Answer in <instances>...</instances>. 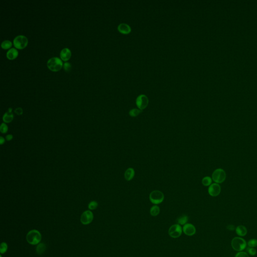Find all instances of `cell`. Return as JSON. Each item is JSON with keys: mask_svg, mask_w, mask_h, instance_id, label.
Listing matches in <instances>:
<instances>
[{"mask_svg": "<svg viewBox=\"0 0 257 257\" xmlns=\"http://www.w3.org/2000/svg\"><path fill=\"white\" fill-rule=\"evenodd\" d=\"M41 239V233L36 229H32L29 232L26 236L27 242L32 245H36L39 244Z\"/></svg>", "mask_w": 257, "mask_h": 257, "instance_id": "6da1fadb", "label": "cell"}, {"mask_svg": "<svg viewBox=\"0 0 257 257\" xmlns=\"http://www.w3.org/2000/svg\"><path fill=\"white\" fill-rule=\"evenodd\" d=\"M47 65L48 68L52 71H57L60 70L62 67V61L60 58L54 57L48 60Z\"/></svg>", "mask_w": 257, "mask_h": 257, "instance_id": "7a4b0ae2", "label": "cell"}, {"mask_svg": "<svg viewBox=\"0 0 257 257\" xmlns=\"http://www.w3.org/2000/svg\"><path fill=\"white\" fill-rule=\"evenodd\" d=\"M227 177L226 172L223 169L218 168L212 174V179L215 183L220 184L226 180Z\"/></svg>", "mask_w": 257, "mask_h": 257, "instance_id": "3957f363", "label": "cell"}, {"mask_svg": "<svg viewBox=\"0 0 257 257\" xmlns=\"http://www.w3.org/2000/svg\"><path fill=\"white\" fill-rule=\"evenodd\" d=\"M149 200L153 204L155 205L160 204L164 200V195L159 190H154L150 193Z\"/></svg>", "mask_w": 257, "mask_h": 257, "instance_id": "277c9868", "label": "cell"}, {"mask_svg": "<svg viewBox=\"0 0 257 257\" xmlns=\"http://www.w3.org/2000/svg\"><path fill=\"white\" fill-rule=\"evenodd\" d=\"M232 246L233 249L236 251L241 252L246 248L247 242L242 237H235L232 241Z\"/></svg>", "mask_w": 257, "mask_h": 257, "instance_id": "5b68a950", "label": "cell"}, {"mask_svg": "<svg viewBox=\"0 0 257 257\" xmlns=\"http://www.w3.org/2000/svg\"><path fill=\"white\" fill-rule=\"evenodd\" d=\"M28 43V39L24 35H18L13 40V44L15 47L19 49L25 48Z\"/></svg>", "mask_w": 257, "mask_h": 257, "instance_id": "8992f818", "label": "cell"}, {"mask_svg": "<svg viewBox=\"0 0 257 257\" xmlns=\"http://www.w3.org/2000/svg\"><path fill=\"white\" fill-rule=\"evenodd\" d=\"M182 232H183L182 227L180 224H173L169 228L168 231V234L171 237L174 239H176L181 236Z\"/></svg>", "mask_w": 257, "mask_h": 257, "instance_id": "52a82bcc", "label": "cell"}, {"mask_svg": "<svg viewBox=\"0 0 257 257\" xmlns=\"http://www.w3.org/2000/svg\"><path fill=\"white\" fill-rule=\"evenodd\" d=\"M148 98L144 94H141L136 99V105L139 109L143 110L147 107L148 105Z\"/></svg>", "mask_w": 257, "mask_h": 257, "instance_id": "ba28073f", "label": "cell"}, {"mask_svg": "<svg viewBox=\"0 0 257 257\" xmlns=\"http://www.w3.org/2000/svg\"><path fill=\"white\" fill-rule=\"evenodd\" d=\"M94 219V214L90 211H86L81 216V223L84 225H87L92 222Z\"/></svg>", "mask_w": 257, "mask_h": 257, "instance_id": "9c48e42d", "label": "cell"}, {"mask_svg": "<svg viewBox=\"0 0 257 257\" xmlns=\"http://www.w3.org/2000/svg\"><path fill=\"white\" fill-rule=\"evenodd\" d=\"M221 192V187L218 183H212L208 188V194L213 197L219 196Z\"/></svg>", "mask_w": 257, "mask_h": 257, "instance_id": "30bf717a", "label": "cell"}, {"mask_svg": "<svg viewBox=\"0 0 257 257\" xmlns=\"http://www.w3.org/2000/svg\"><path fill=\"white\" fill-rule=\"evenodd\" d=\"M183 232L184 234L188 236H193L196 233V229L194 225L191 224H186L183 226Z\"/></svg>", "mask_w": 257, "mask_h": 257, "instance_id": "8fae6325", "label": "cell"}, {"mask_svg": "<svg viewBox=\"0 0 257 257\" xmlns=\"http://www.w3.org/2000/svg\"><path fill=\"white\" fill-rule=\"evenodd\" d=\"M60 56L61 60L64 61H67L70 59L71 56V52L69 48H65L61 50Z\"/></svg>", "mask_w": 257, "mask_h": 257, "instance_id": "7c38bea8", "label": "cell"}, {"mask_svg": "<svg viewBox=\"0 0 257 257\" xmlns=\"http://www.w3.org/2000/svg\"><path fill=\"white\" fill-rule=\"evenodd\" d=\"M118 29L121 33L127 34L131 31V28L129 25L125 23H122L118 27Z\"/></svg>", "mask_w": 257, "mask_h": 257, "instance_id": "4fadbf2b", "label": "cell"}, {"mask_svg": "<svg viewBox=\"0 0 257 257\" xmlns=\"http://www.w3.org/2000/svg\"><path fill=\"white\" fill-rule=\"evenodd\" d=\"M135 172L133 168H128L126 170L124 177L127 181H131L135 176Z\"/></svg>", "mask_w": 257, "mask_h": 257, "instance_id": "5bb4252c", "label": "cell"}, {"mask_svg": "<svg viewBox=\"0 0 257 257\" xmlns=\"http://www.w3.org/2000/svg\"><path fill=\"white\" fill-rule=\"evenodd\" d=\"M7 57L9 60H13L18 55V51L15 48H11L7 51Z\"/></svg>", "mask_w": 257, "mask_h": 257, "instance_id": "9a60e30c", "label": "cell"}, {"mask_svg": "<svg viewBox=\"0 0 257 257\" xmlns=\"http://www.w3.org/2000/svg\"><path fill=\"white\" fill-rule=\"evenodd\" d=\"M236 232L237 235L240 237H244L247 234V229L245 226L240 225L237 226L236 229Z\"/></svg>", "mask_w": 257, "mask_h": 257, "instance_id": "2e32d148", "label": "cell"}, {"mask_svg": "<svg viewBox=\"0 0 257 257\" xmlns=\"http://www.w3.org/2000/svg\"><path fill=\"white\" fill-rule=\"evenodd\" d=\"M13 114H12V113L8 112L4 115L3 120L4 122L9 123H10L12 121V120H13Z\"/></svg>", "mask_w": 257, "mask_h": 257, "instance_id": "e0dca14e", "label": "cell"}, {"mask_svg": "<svg viewBox=\"0 0 257 257\" xmlns=\"http://www.w3.org/2000/svg\"><path fill=\"white\" fill-rule=\"evenodd\" d=\"M150 213L153 216H156L160 213V208L158 205H154L150 208Z\"/></svg>", "mask_w": 257, "mask_h": 257, "instance_id": "ac0fdd59", "label": "cell"}, {"mask_svg": "<svg viewBox=\"0 0 257 257\" xmlns=\"http://www.w3.org/2000/svg\"><path fill=\"white\" fill-rule=\"evenodd\" d=\"M188 221V217L186 215H183V216H180L177 219V222L178 223V224L181 225H185L187 224V222Z\"/></svg>", "mask_w": 257, "mask_h": 257, "instance_id": "d6986e66", "label": "cell"}, {"mask_svg": "<svg viewBox=\"0 0 257 257\" xmlns=\"http://www.w3.org/2000/svg\"><path fill=\"white\" fill-rule=\"evenodd\" d=\"M46 246L43 243H39L38 244V245L36 247V252L37 253L38 255H41L42 254H43L45 252V250H46Z\"/></svg>", "mask_w": 257, "mask_h": 257, "instance_id": "ffe728a7", "label": "cell"}, {"mask_svg": "<svg viewBox=\"0 0 257 257\" xmlns=\"http://www.w3.org/2000/svg\"><path fill=\"white\" fill-rule=\"evenodd\" d=\"M213 179L209 176L204 177L202 179V184L204 186H209L212 184Z\"/></svg>", "mask_w": 257, "mask_h": 257, "instance_id": "44dd1931", "label": "cell"}, {"mask_svg": "<svg viewBox=\"0 0 257 257\" xmlns=\"http://www.w3.org/2000/svg\"><path fill=\"white\" fill-rule=\"evenodd\" d=\"M142 110L140 109H133L129 112V115L132 117H136L142 113Z\"/></svg>", "mask_w": 257, "mask_h": 257, "instance_id": "7402d4cb", "label": "cell"}, {"mask_svg": "<svg viewBox=\"0 0 257 257\" xmlns=\"http://www.w3.org/2000/svg\"><path fill=\"white\" fill-rule=\"evenodd\" d=\"M12 46V43L10 40H5L1 44V47L4 49H8Z\"/></svg>", "mask_w": 257, "mask_h": 257, "instance_id": "603a6c76", "label": "cell"}, {"mask_svg": "<svg viewBox=\"0 0 257 257\" xmlns=\"http://www.w3.org/2000/svg\"><path fill=\"white\" fill-rule=\"evenodd\" d=\"M8 245L5 242H2L0 246V253L1 254H5L8 250Z\"/></svg>", "mask_w": 257, "mask_h": 257, "instance_id": "cb8c5ba5", "label": "cell"}, {"mask_svg": "<svg viewBox=\"0 0 257 257\" xmlns=\"http://www.w3.org/2000/svg\"><path fill=\"white\" fill-rule=\"evenodd\" d=\"M248 245L250 248H255L257 247V240L251 239L248 242Z\"/></svg>", "mask_w": 257, "mask_h": 257, "instance_id": "d4e9b609", "label": "cell"}, {"mask_svg": "<svg viewBox=\"0 0 257 257\" xmlns=\"http://www.w3.org/2000/svg\"><path fill=\"white\" fill-rule=\"evenodd\" d=\"M97 206H98V203L97 201H92L89 204L88 207L91 210H94L97 208Z\"/></svg>", "mask_w": 257, "mask_h": 257, "instance_id": "484cf974", "label": "cell"}, {"mask_svg": "<svg viewBox=\"0 0 257 257\" xmlns=\"http://www.w3.org/2000/svg\"><path fill=\"white\" fill-rule=\"evenodd\" d=\"M8 128L7 125L5 123H2L0 127V131L1 133L3 134L6 133L8 132Z\"/></svg>", "mask_w": 257, "mask_h": 257, "instance_id": "4316f807", "label": "cell"}, {"mask_svg": "<svg viewBox=\"0 0 257 257\" xmlns=\"http://www.w3.org/2000/svg\"><path fill=\"white\" fill-rule=\"evenodd\" d=\"M63 68L65 71H69L71 69V64L69 62H66L64 63V64H63Z\"/></svg>", "mask_w": 257, "mask_h": 257, "instance_id": "83f0119b", "label": "cell"}, {"mask_svg": "<svg viewBox=\"0 0 257 257\" xmlns=\"http://www.w3.org/2000/svg\"><path fill=\"white\" fill-rule=\"evenodd\" d=\"M248 252L250 255L255 256L257 254V250L254 248H249L248 249Z\"/></svg>", "mask_w": 257, "mask_h": 257, "instance_id": "f1b7e54d", "label": "cell"}, {"mask_svg": "<svg viewBox=\"0 0 257 257\" xmlns=\"http://www.w3.org/2000/svg\"><path fill=\"white\" fill-rule=\"evenodd\" d=\"M235 257H249V256L248 253L244 252H239L236 254Z\"/></svg>", "mask_w": 257, "mask_h": 257, "instance_id": "f546056e", "label": "cell"}, {"mask_svg": "<svg viewBox=\"0 0 257 257\" xmlns=\"http://www.w3.org/2000/svg\"><path fill=\"white\" fill-rule=\"evenodd\" d=\"M15 113L18 115H21L23 114V110L21 107H18L15 110Z\"/></svg>", "mask_w": 257, "mask_h": 257, "instance_id": "4dcf8cb0", "label": "cell"}, {"mask_svg": "<svg viewBox=\"0 0 257 257\" xmlns=\"http://www.w3.org/2000/svg\"><path fill=\"white\" fill-rule=\"evenodd\" d=\"M13 136L11 135V134H9V135H8L6 136V140L7 141H10V140H11L12 139H13Z\"/></svg>", "mask_w": 257, "mask_h": 257, "instance_id": "1f68e13d", "label": "cell"}, {"mask_svg": "<svg viewBox=\"0 0 257 257\" xmlns=\"http://www.w3.org/2000/svg\"><path fill=\"white\" fill-rule=\"evenodd\" d=\"M227 229L232 231V230H234V226H232V225H229V226H227Z\"/></svg>", "mask_w": 257, "mask_h": 257, "instance_id": "d6a6232c", "label": "cell"}, {"mask_svg": "<svg viewBox=\"0 0 257 257\" xmlns=\"http://www.w3.org/2000/svg\"><path fill=\"white\" fill-rule=\"evenodd\" d=\"M5 139H4L3 137H0V144H1V145H2V144H3L5 143Z\"/></svg>", "mask_w": 257, "mask_h": 257, "instance_id": "836d02e7", "label": "cell"}, {"mask_svg": "<svg viewBox=\"0 0 257 257\" xmlns=\"http://www.w3.org/2000/svg\"><path fill=\"white\" fill-rule=\"evenodd\" d=\"M12 110V108H9V109L8 112H9L11 113Z\"/></svg>", "mask_w": 257, "mask_h": 257, "instance_id": "e575fe53", "label": "cell"}, {"mask_svg": "<svg viewBox=\"0 0 257 257\" xmlns=\"http://www.w3.org/2000/svg\"><path fill=\"white\" fill-rule=\"evenodd\" d=\"M0 257H2V256H0Z\"/></svg>", "mask_w": 257, "mask_h": 257, "instance_id": "d590c367", "label": "cell"}]
</instances>
